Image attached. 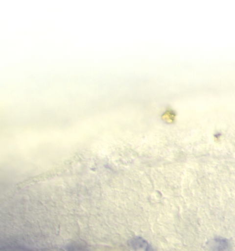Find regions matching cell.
Listing matches in <instances>:
<instances>
[{
    "label": "cell",
    "instance_id": "obj_3",
    "mask_svg": "<svg viewBox=\"0 0 235 251\" xmlns=\"http://www.w3.org/2000/svg\"><path fill=\"white\" fill-rule=\"evenodd\" d=\"M69 251H88L86 249H84L82 245L79 244H76V245H71Z\"/></svg>",
    "mask_w": 235,
    "mask_h": 251
},
{
    "label": "cell",
    "instance_id": "obj_1",
    "mask_svg": "<svg viewBox=\"0 0 235 251\" xmlns=\"http://www.w3.org/2000/svg\"><path fill=\"white\" fill-rule=\"evenodd\" d=\"M211 251H233V245L229 240L223 237H215L207 244Z\"/></svg>",
    "mask_w": 235,
    "mask_h": 251
},
{
    "label": "cell",
    "instance_id": "obj_2",
    "mask_svg": "<svg viewBox=\"0 0 235 251\" xmlns=\"http://www.w3.org/2000/svg\"><path fill=\"white\" fill-rule=\"evenodd\" d=\"M131 246L135 249H144L145 251H155L153 247L149 245L146 241L141 238H135L132 240Z\"/></svg>",
    "mask_w": 235,
    "mask_h": 251
}]
</instances>
